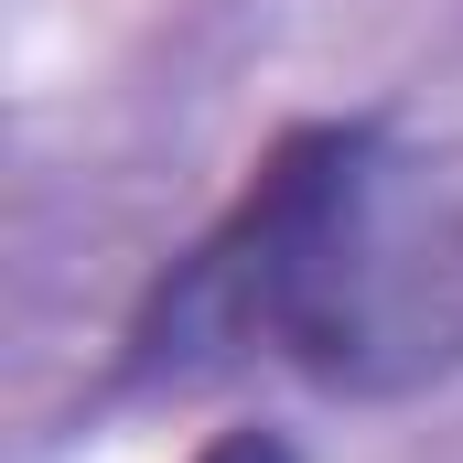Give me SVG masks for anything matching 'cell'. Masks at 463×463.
<instances>
[{
  "mask_svg": "<svg viewBox=\"0 0 463 463\" xmlns=\"http://www.w3.org/2000/svg\"><path fill=\"white\" fill-rule=\"evenodd\" d=\"M259 355L355 399L463 355V205L420 194L377 118H302L248 162L237 205L140 291L109 388H205Z\"/></svg>",
  "mask_w": 463,
  "mask_h": 463,
  "instance_id": "cell-1",
  "label": "cell"
},
{
  "mask_svg": "<svg viewBox=\"0 0 463 463\" xmlns=\"http://www.w3.org/2000/svg\"><path fill=\"white\" fill-rule=\"evenodd\" d=\"M194 463H302V453H291L280 431H259V420H248V431H216V442H205Z\"/></svg>",
  "mask_w": 463,
  "mask_h": 463,
  "instance_id": "cell-2",
  "label": "cell"
}]
</instances>
